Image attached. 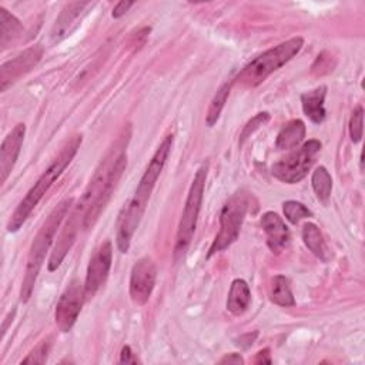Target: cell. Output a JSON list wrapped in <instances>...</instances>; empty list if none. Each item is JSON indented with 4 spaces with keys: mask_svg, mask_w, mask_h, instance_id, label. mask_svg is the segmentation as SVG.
<instances>
[{
    "mask_svg": "<svg viewBox=\"0 0 365 365\" xmlns=\"http://www.w3.org/2000/svg\"><path fill=\"white\" fill-rule=\"evenodd\" d=\"M130 137L131 127L128 124L101 158L77 204H73L71 212L67 214L64 225H70L68 228L80 232L81 228L90 230L97 222L127 167V147Z\"/></svg>",
    "mask_w": 365,
    "mask_h": 365,
    "instance_id": "obj_1",
    "label": "cell"
},
{
    "mask_svg": "<svg viewBox=\"0 0 365 365\" xmlns=\"http://www.w3.org/2000/svg\"><path fill=\"white\" fill-rule=\"evenodd\" d=\"M173 141H174L173 134H168L164 137V140L153 154L144 174L141 175L133 197L128 200L127 204H124L123 210L118 214L117 224H115V228H117L115 244L121 252H127L130 250L133 235L140 225V221L144 215V211L147 208L154 185L171 153Z\"/></svg>",
    "mask_w": 365,
    "mask_h": 365,
    "instance_id": "obj_2",
    "label": "cell"
},
{
    "mask_svg": "<svg viewBox=\"0 0 365 365\" xmlns=\"http://www.w3.org/2000/svg\"><path fill=\"white\" fill-rule=\"evenodd\" d=\"M81 141H83L81 134H74L66 141V144L61 147V150L56 155V158L43 171V174L38 177V180L34 182V185L27 191L26 197L19 202L14 212L10 215L7 225H6L9 232L19 231L20 227L26 222L27 217L34 210V207L41 201V198L50 190V187L54 184V181L63 174V171L67 168V165L73 161L74 155L77 154V151L81 145Z\"/></svg>",
    "mask_w": 365,
    "mask_h": 365,
    "instance_id": "obj_3",
    "label": "cell"
},
{
    "mask_svg": "<svg viewBox=\"0 0 365 365\" xmlns=\"http://www.w3.org/2000/svg\"><path fill=\"white\" fill-rule=\"evenodd\" d=\"M73 201L74 200L71 197L60 201L53 208V211L48 214L46 221L40 227L37 235L34 237V240L30 245V250H29L24 278H23L21 289H20V301L21 302H27L29 298L31 297L37 275H38L40 268L46 258V252L48 251L60 224L63 222L64 218H67L70 208H73Z\"/></svg>",
    "mask_w": 365,
    "mask_h": 365,
    "instance_id": "obj_4",
    "label": "cell"
},
{
    "mask_svg": "<svg viewBox=\"0 0 365 365\" xmlns=\"http://www.w3.org/2000/svg\"><path fill=\"white\" fill-rule=\"evenodd\" d=\"M304 46L302 37H292L278 46L264 51L252 61H250L232 80L234 83L238 81L244 87H257L259 86L269 74L281 68L287 64L292 57H295Z\"/></svg>",
    "mask_w": 365,
    "mask_h": 365,
    "instance_id": "obj_5",
    "label": "cell"
},
{
    "mask_svg": "<svg viewBox=\"0 0 365 365\" xmlns=\"http://www.w3.org/2000/svg\"><path fill=\"white\" fill-rule=\"evenodd\" d=\"M207 174H208V161H204L194 174L192 182H191L188 194H187V200L184 204V210H182V214H181V218L178 222L175 245H174V259L175 261L182 259L184 254L187 252V250L192 241L198 215H200V210H201V204H202Z\"/></svg>",
    "mask_w": 365,
    "mask_h": 365,
    "instance_id": "obj_6",
    "label": "cell"
},
{
    "mask_svg": "<svg viewBox=\"0 0 365 365\" xmlns=\"http://www.w3.org/2000/svg\"><path fill=\"white\" fill-rule=\"evenodd\" d=\"M247 208L248 204L242 194H234L228 201H225L220 212V231L217 232L208 250L207 258L227 250L231 244L237 241L247 214Z\"/></svg>",
    "mask_w": 365,
    "mask_h": 365,
    "instance_id": "obj_7",
    "label": "cell"
},
{
    "mask_svg": "<svg viewBox=\"0 0 365 365\" xmlns=\"http://www.w3.org/2000/svg\"><path fill=\"white\" fill-rule=\"evenodd\" d=\"M321 150V141L308 140L298 150L275 163L271 167V174L287 184H295L304 180L314 163V157Z\"/></svg>",
    "mask_w": 365,
    "mask_h": 365,
    "instance_id": "obj_8",
    "label": "cell"
},
{
    "mask_svg": "<svg viewBox=\"0 0 365 365\" xmlns=\"http://www.w3.org/2000/svg\"><path fill=\"white\" fill-rule=\"evenodd\" d=\"M84 301V284H81L78 279H73L66 287L56 305L54 319L61 332H68L73 328Z\"/></svg>",
    "mask_w": 365,
    "mask_h": 365,
    "instance_id": "obj_9",
    "label": "cell"
},
{
    "mask_svg": "<svg viewBox=\"0 0 365 365\" xmlns=\"http://www.w3.org/2000/svg\"><path fill=\"white\" fill-rule=\"evenodd\" d=\"M113 262V245L111 241L106 240L93 252L86 272L84 281V297L86 299L93 298L98 289L106 284Z\"/></svg>",
    "mask_w": 365,
    "mask_h": 365,
    "instance_id": "obj_10",
    "label": "cell"
},
{
    "mask_svg": "<svg viewBox=\"0 0 365 365\" xmlns=\"http://www.w3.org/2000/svg\"><path fill=\"white\" fill-rule=\"evenodd\" d=\"M157 268L151 258L143 257L131 268L130 272V298L135 305H145L155 287Z\"/></svg>",
    "mask_w": 365,
    "mask_h": 365,
    "instance_id": "obj_11",
    "label": "cell"
},
{
    "mask_svg": "<svg viewBox=\"0 0 365 365\" xmlns=\"http://www.w3.org/2000/svg\"><path fill=\"white\" fill-rule=\"evenodd\" d=\"M44 53V48L41 44H34L20 54H17L14 58L6 61L0 68V84L1 91H6L11 84H14L20 77L27 74L31 68L37 66V63L41 60Z\"/></svg>",
    "mask_w": 365,
    "mask_h": 365,
    "instance_id": "obj_12",
    "label": "cell"
},
{
    "mask_svg": "<svg viewBox=\"0 0 365 365\" xmlns=\"http://www.w3.org/2000/svg\"><path fill=\"white\" fill-rule=\"evenodd\" d=\"M24 135H26V125L23 123H19L13 127V130L9 131V134L1 141V147H0L1 182H6V180L11 174V170L14 168V164L21 151Z\"/></svg>",
    "mask_w": 365,
    "mask_h": 365,
    "instance_id": "obj_13",
    "label": "cell"
},
{
    "mask_svg": "<svg viewBox=\"0 0 365 365\" xmlns=\"http://www.w3.org/2000/svg\"><path fill=\"white\" fill-rule=\"evenodd\" d=\"M261 227L267 235V245L274 254L284 251L291 240V234L284 220L274 211H267L261 217Z\"/></svg>",
    "mask_w": 365,
    "mask_h": 365,
    "instance_id": "obj_14",
    "label": "cell"
},
{
    "mask_svg": "<svg viewBox=\"0 0 365 365\" xmlns=\"http://www.w3.org/2000/svg\"><path fill=\"white\" fill-rule=\"evenodd\" d=\"M91 3L88 1H73L64 6V9L60 11L58 17L56 19V23L51 29V41L58 43L64 37H67L74 26L77 24L76 21L78 17L83 14L84 9L88 7Z\"/></svg>",
    "mask_w": 365,
    "mask_h": 365,
    "instance_id": "obj_15",
    "label": "cell"
},
{
    "mask_svg": "<svg viewBox=\"0 0 365 365\" xmlns=\"http://www.w3.org/2000/svg\"><path fill=\"white\" fill-rule=\"evenodd\" d=\"M325 96L327 87L319 86L311 91L301 94V106L304 114L315 124H321L325 120Z\"/></svg>",
    "mask_w": 365,
    "mask_h": 365,
    "instance_id": "obj_16",
    "label": "cell"
},
{
    "mask_svg": "<svg viewBox=\"0 0 365 365\" xmlns=\"http://www.w3.org/2000/svg\"><path fill=\"white\" fill-rule=\"evenodd\" d=\"M250 302H251V291L248 284L241 278L234 279L231 282L228 298H227V309L232 315L238 317L247 311Z\"/></svg>",
    "mask_w": 365,
    "mask_h": 365,
    "instance_id": "obj_17",
    "label": "cell"
},
{
    "mask_svg": "<svg viewBox=\"0 0 365 365\" xmlns=\"http://www.w3.org/2000/svg\"><path fill=\"white\" fill-rule=\"evenodd\" d=\"M305 137V124L302 120H291L279 130L275 145L278 150H291L301 144Z\"/></svg>",
    "mask_w": 365,
    "mask_h": 365,
    "instance_id": "obj_18",
    "label": "cell"
},
{
    "mask_svg": "<svg viewBox=\"0 0 365 365\" xmlns=\"http://www.w3.org/2000/svg\"><path fill=\"white\" fill-rule=\"evenodd\" d=\"M0 27H1L0 46L4 50L9 43H11L14 38H17L21 34L23 26L16 16L9 13L6 9L0 7Z\"/></svg>",
    "mask_w": 365,
    "mask_h": 365,
    "instance_id": "obj_19",
    "label": "cell"
},
{
    "mask_svg": "<svg viewBox=\"0 0 365 365\" xmlns=\"http://www.w3.org/2000/svg\"><path fill=\"white\" fill-rule=\"evenodd\" d=\"M302 241L315 257L325 261V241H324L321 230L315 224H312V222L304 224Z\"/></svg>",
    "mask_w": 365,
    "mask_h": 365,
    "instance_id": "obj_20",
    "label": "cell"
},
{
    "mask_svg": "<svg viewBox=\"0 0 365 365\" xmlns=\"http://www.w3.org/2000/svg\"><path fill=\"white\" fill-rule=\"evenodd\" d=\"M271 301L279 307H292L295 304L289 281L284 275H275L271 282Z\"/></svg>",
    "mask_w": 365,
    "mask_h": 365,
    "instance_id": "obj_21",
    "label": "cell"
},
{
    "mask_svg": "<svg viewBox=\"0 0 365 365\" xmlns=\"http://www.w3.org/2000/svg\"><path fill=\"white\" fill-rule=\"evenodd\" d=\"M234 81H230V83H224L215 93V96L212 97L210 106H208V110H207V115H205V124L208 127H212L218 118H220V114L227 103V98L230 96V91H231V87H232Z\"/></svg>",
    "mask_w": 365,
    "mask_h": 365,
    "instance_id": "obj_22",
    "label": "cell"
},
{
    "mask_svg": "<svg viewBox=\"0 0 365 365\" xmlns=\"http://www.w3.org/2000/svg\"><path fill=\"white\" fill-rule=\"evenodd\" d=\"M311 184H312V188H314L318 200L322 202H327V200L329 198L331 191H332V178L325 167L319 165L315 168V171L312 173V177H311Z\"/></svg>",
    "mask_w": 365,
    "mask_h": 365,
    "instance_id": "obj_23",
    "label": "cell"
},
{
    "mask_svg": "<svg viewBox=\"0 0 365 365\" xmlns=\"http://www.w3.org/2000/svg\"><path fill=\"white\" fill-rule=\"evenodd\" d=\"M282 211H284L285 218L291 224H298L301 220L312 217V212L302 202H298V201H294V200L285 201L282 204Z\"/></svg>",
    "mask_w": 365,
    "mask_h": 365,
    "instance_id": "obj_24",
    "label": "cell"
},
{
    "mask_svg": "<svg viewBox=\"0 0 365 365\" xmlns=\"http://www.w3.org/2000/svg\"><path fill=\"white\" fill-rule=\"evenodd\" d=\"M50 339L41 341L38 345H36L24 359H21V364H44L47 361L48 352H50Z\"/></svg>",
    "mask_w": 365,
    "mask_h": 365,
    "instance_id": "obj_25",
    "label": "cell"
},
{
    "mask_svg": "<svg viewBox=\"0 0 365 365\" xmlns=\"http://www.w3.org/2000/svg\"><path fill=\"white\" fill-rule=\"evenodd\" d=\"M362 120H364V108L358 106L354 108L349 118V137L352 143H359L362 138Z\"/></svg>",
    "mask_w": 365,
    "mask_h": 365,
    "instance_id": "obj_26",
    "label": "cell"
},
{
    "mask_svg": "<svg viewBox=\"0 0 365 365\" xmlns=\"http://www.w3.org/2000/svg\"><path fill=\"white\" fill-rule=\"evenodd\" d=\"M269 120V114L267 111H262V113H258L257 115H254L242 128L241 131V135H240V145L255 131L258 130L261 125H264L267 121Z\"/></svg>",
    "mask_w": 365,
    "mask_h": 365,
    "instance_id": "obj_27",
    "label": "cell"
},
{
    "mask_svg": "<svg viewBox=\"0 0 365 365\" xmlns=\"http://www.w3.org/2000/svg\"><path fill=\"white\" fill-rule=\"evenodd\" d=\"M133 6H134L133 1H120V3H117L115 7L113 9L111 16H113L114 19H120V17L124 16Z\"/></svg>",
    "mask_w": 365,
    "mask_h": 365,
    "instance_id": "obj_28",
    "label": "cell"
},
{
    "mask_svg": "<svg viewBox=\"0 0 365 365\" xmlns=\"http://www.w3.org/2000/svg\"><path fill=\"white\" fill-rule=\"evenodd\" d=\"M317 66H319L321 68L318 70V73L319 74H322V68H327V71H331L332 68V66H331V57H324V53L322 54H319L318 57H317V60H315V63L312 64V67H317Z\"/></svg>",
    "mask_w": 365,
    "mask_h": 365,
    "instance_id": "obj_29",
    "label": "cell"
},
{
    "mask_svg": "<svg viewBox=\"0 0 365 365\" xmlns=\"http://www.w3.org/2000/svg\"><path fill=\"white\" fill-rule=\"evenodd\" d=\"M120 362L121 364H135L137 362V359L134 358V354L128 345L123 346L121 354H120Z\"/></svg>",
    "mask_w": 365,
    "mask_h": 365,
    "instance_id": "obj_30",
    "label": "cell"
},
{
    "mask_svg": "<svg viewBox=\"0 0 365 365\" xmlns=\"http://www.w3.org/2000/svg\"><path fill=\"white\" fill-rule=\"evenodd\" d=\"M218 362L220 364H244V359H242V356L240 354L232 352V354L224 355Z\"/></svg>",
    "mask_w": 365,
    "mask_h": 365,
    "instance_id": "obj_31",
    "label": "cell"
},
{
    "mask_svg": "<svg viewBox=\"0 0 365 365\" xmlns=\"http://www.w3.org/2000/svg\"><path fill=\"white\" fill-rule=\"evenodd\" d=\"M255 364H261V362H265V364H271V356H269V349L265 348L259 352H257L255 355V359H254Z\"/></svg>",
    "mask_w": 365,
    "mask_h": 365,
    "instance_id": "obj_32",
    "label": "cell"
}]
</instances>
